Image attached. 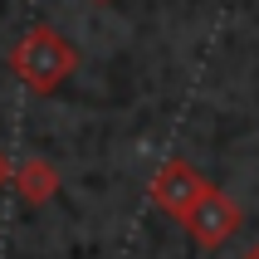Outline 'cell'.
I'll use <instances>...</instances> for the list:
<instances>
[{
  "label": "cell",
  "instance_id": "obj_1",
  "mask_svg": "<svg viewBox=\"0 0 259 259\" xmlns=\"http://www.w3.org/2000/svg\"><path fill=\"white\" fill-rule=\"evenodd\" d=\"M15 73L25 78L34 93H54L64 78L73 73V64H78V54H73V44L59 34V29L49 25H34L25 34V39L15 44V54H10Z\"/></svg>",
  "mask_w": 259,
  "mask_h": 259
},
{
  "label": "cell",
  "instance_id": "obj_2",
  "mask_svg": "<svg viewBox=\"0 0 259 259\" xmlns=\"http://www.w3.org/2000/svg\"><path fill=\"white\" fill-rule=\"evenodd\" d=\"M152 196H157V205H166L171 215H186L196 210V201H201V176L191 171L186 161H166L157 171V181H152Z\"/></svg>",
  "mask_w": 259,
  "mask_h": 259
},
{
  "label": "cell",
  "instance_id": "obj_3",
  "mask_svg": "<svg viewBox=\"0 0 259 259\" xmlns=\"http://www.w3.org/2000/svg\"><path fill=\"white\" fill-rule=\"evenodd\" d=\"M10 181L20 186V196H25L29 205H44V201H49V196L59 191V171H54V166H49L44 157H29L20 171H10Z\"/></svg>",
  "mask_w": 259,
  "mask_h": 259
},
{
  "label": "cell",
  "instance_id": "obj_4",
  "mask_svg": "<svg viewBox=\"0 0 259 259\" xmlns=\"http://www.w3.org/2000/svg\"><path fill=\"white\" fill-rule=\"evenodd\" d=\"M235 225V210L225 201H205L196 215H191V230H196V240H205V245H215L220 235Z\"/></svg>",
  "mask_w": 259,
  "mask_h": 259
},
{
  "label": "cell",
  "instance_id": "obj_5",
  "mask_svg": "<svg viewBox=\"0 0 259 259\" xmlns=\"http://www.w3.org/2000/svg\"><path fill=\"white\" fill-rule=\"evenodd\" d=\"M5 181H10V157L0 152V186H5Z\"/></svg>",
  "mask_w": 259,
  "mask_h": 259
}]
</instances>
